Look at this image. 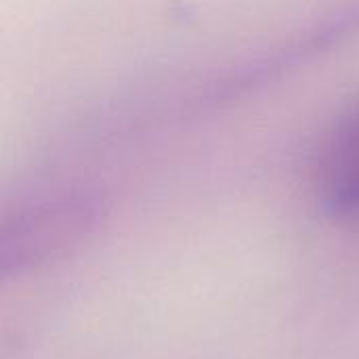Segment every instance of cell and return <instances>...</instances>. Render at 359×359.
Returning <instances> with one entry per match:
<instances>
[{
  "mask_svg": "<svg viewBox=\"0 0 359 359\" xmlns=\"http://www.w3.org/2000/svg\"><path fill=\"white\" fill-rule=\"evenodd\" d=\"M93 208L84 200H59L19 215L0 236L2 276L23 273L72 244L88 227Z\"/></svg>",
  "mask_w": 359,
  "mask_h": 359,
  "instance_id": "obj_1",
  "label": "cell"
},
{
  "mask_svg": "<svg viewBox=\"0 0 359 359\" xmlns=\"http://www.w3.org/2000/svg\"><path fill=\"white\" fill-rule=\"evenodd\" d=\"M322 198L328 212L345 219L359 217V141L334 143Z\"/></svg>",
  "mask_w": 359,
  "mask_h": 359,
  "instance_id": "obj_2",
  "label": "cell"
}]
</instances>
